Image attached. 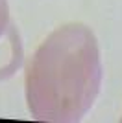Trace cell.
Returning a JSON list of instances; mask_svg holds the SVG:
<instances>
[{
    "label": "cell",
    "mask_w": 122,
    "mask_h": 123,
    "mask_svg": "<svg viewBox=\"0 0 122 123\" xmlns=\"http://www.w3.org/2000/svg\"><path fill=\"white\" fill-rule=\"evenodd\" d=\"M11 26L9 20V7L6 0H0V39L4 37V33L8 31V28Z\"/></svg>",
    "instance_id": "obj_3"
},
{
    "label": "cell",
    "mask_w": 122,
    "mask_h": 123,
    "mask_svg": "<svg viewBox=\"0 0 122 123\" xmlns=\"http://www.w3.org/2000/svg\"><path fill=\"white\" fill-rule=\"evenodd\" d=\"M102 83L96 37L87 26H59L26 68V101L39 121H78L94 105Z\"/></svg>",
    "instance_id": "obj_1"
},
{
    "label": "cell",
    "mask_w": 122,
    "mask_h": 123,
    "mask_svg": "<svg viewBox=\"0 0 122 123\" xmlns=\"http://www.w3.org/2000/svg\"><path fill=\"white\" fill-rule=\"evenodd\" d=\"M22 42L17 26L11 22L4 37L0 39V81L11 77L22 64Z\"/></svg>",
    "instance_id": "obj_2"
}]
</instances>
